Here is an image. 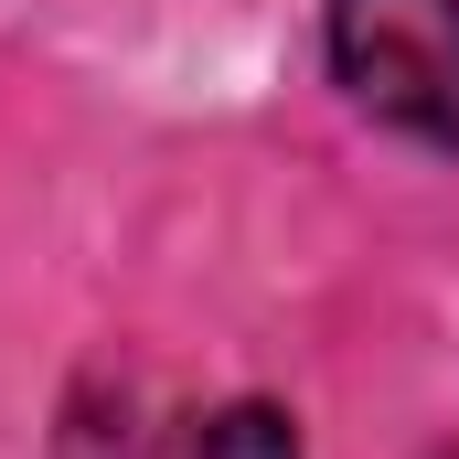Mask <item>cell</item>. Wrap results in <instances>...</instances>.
Returning <instances> with one entry per match:
<instances>
[{"label":"cell","mask_w":459,"mask_h":459,"mask_svg":"<svg viewBox=\"0 0 459 459\" xmlns=\"http://www.w3.org/2000/svg\"><path fill=\"white\" fill-rule=\"evenodd\" d=\"M332 75L363 117L459 150V0H332Z\"/></svg>","instance_id":"1"},{"label":"cell","mask_w":459,"mask_h":459,"mask_svg":"<svg viewBox=\"0 0 459 459\" xmlns=\"http://www.w3.org/2000/svg\"><path fill=\"white\" fill-rule=\"evenodd\" d=\"M171 459H299V428L278 406H214Z\"/></svg>","instance_id":"2"}]
</instances>
